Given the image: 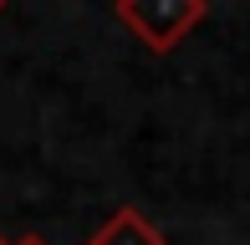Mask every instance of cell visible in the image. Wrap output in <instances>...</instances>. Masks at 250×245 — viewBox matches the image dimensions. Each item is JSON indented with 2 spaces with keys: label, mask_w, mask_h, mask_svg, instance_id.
Masks as SVG:
<instances>
[{
  "label": "cell",
  "mask_w": 250,
  "mask_h": 245,
  "mask_svg": "<svg viewBox=\"0 0 250 245\" xmlns=\"http://www.w3.org/2000/svg\"><path fill=\"white\" fill-rule=\"evenodd\" d=\"M204 16V0H112V20L128 26L148 51H174Z\"/></svg>",
  "instance_id": "cell-1"
},
{
  "label": "cell",
  "mask_w": 250,
  "mask_h": 245,
  "mask_svg": "<svg viewBox=\"0 0 250 245\" xmlns=\"http://www.w3.org/2000/svg\"><path fill=\"white\" fill-rule=\"evenodd\" d=\"M92 245H164V230L138 209H112L102 220V230L92 235Z\"/></svg>",
  "instance_id": "cell-2"
},
{
  "label": "cell",
  "mask_w": 250,
  "mask_h": 245,
  "mask_svg": "<svg viewBox=\"0 0 250 245\" xmlns=\"http://www.w3.org/2000/svg\"><path fill=\"white\" fill-rule=\"evenodd\" d=\"M5 245H51V240L36 235V230H26V235H16V240H5Z\"/></svg>",
  "instance_id": "cell-3"
},
{
  "label": "cell",
  "mask_w": 250,
  "mask_h": 245,
  "mask_svg": "<svg viewBox=\"0 0 250 245\" xmlns=\"http://www.w3.org/2000/svg\"><path fill=\"white\" fill-rule=\"evenodd\" d=\"M0 16H5V0H0Z\"/></svg>",
  "instance_id": "cell-4"
},
{
  "label": "cell",
  "mask_w": 250,
  "mask_h": 245,
  "mask_svg": "<svg viewBox=\"0 0 250 245\" xmlns=\"http://www.w3.org/2000/svg\"><path fill=\"white\" fill-rule=\"evenodd\" d=\"M0 245H5V235H0Z\"/></svg>",
  "instance_id": "cell-5"
}]
</instances>
